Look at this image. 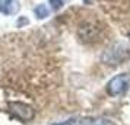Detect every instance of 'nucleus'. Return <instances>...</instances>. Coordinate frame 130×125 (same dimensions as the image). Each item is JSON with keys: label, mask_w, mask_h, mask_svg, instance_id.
Wrapping results in <instances>:
<instances>
[{"label": "nucleus", "mask_w": 130, "mask_h": 125, "mask_svg": "<svg viewBox=\"0 0 130 125\" xmlns=\"http://www.w3.org/2000/svg\"><path fill=\"white\" fill-rule=\"evenodd\" d=\"M102 61L111 66H117V64H123L126 60L130 58V49L123 44H114L110 48H107L104 54H102Z\"/></svg>", "instance_id": "f257e3e1"}, {"label": "nucleus", "mask_w": 130, "mask_h": 125, "mask_svg": "<svg viewBox=\"0 0 130 125\" xmlns=\"http://www.w3.org/2000/svg\"><path fill=\"white\" fill-rule=\"evenodd\" d=\"M130 89V73H121L117 74L105 84L107 95L117 97L120 95H124Z\"/></svg>", "instance_id": "f03ea898"}, {"label": "nucleus", "mask_w": 130, "mask_h": 125, "mask_svg": "<svg viewBox=\"0 0 130 125\" xmlns=\"http://www.w3.org/2000/svg\"><path fill=\"white\" fill-rule=\"evenodd\" d=\"M9 111L15 118L21 119L24 122H28L34 118V109L26 105V103H22V102H9Z\"/></svg>", "instance_id": "7ed1b4c3"}, {"label": "nucleus", "mask_w": 130, "mask_h": 125, "mask_svg": "<svg viewBox=\"0 0 130 125\" xmlns=\"http://www.w3.org/2000/svg\"><path fill=\"white\" fill-rule=\"evenodd\" d=\"M18 0H0V12L3 15H15L19 12Z\"/></svg>", "instance_id": "20e7f679"}, {"label": "nucleus", "mask_w": 130, "mask_h": 125, "mask_svg": "<svg viewBox=\"0 0 130 125\" xmlns=\"http://www.w3.org/2000/svg\"><path fill=\"white\" fill-rule=\"evenodd\" d=\"M34 13H35L37 19H45L50 15V10L47 9L45 5H38V6L34 9Z\"/></svg>", "instance_id": "39448f33"}, {"label": "nucleus", "mask_w": 130, "mask_h": 125, "mask_svg": "<svg viewBox=\"0 0 130 125\" xmlns=\"http://www.w3.org/2000/svg\"><path fill=\"white\" fill-rule=\"evenodd\" d=\"M48 2H50V5L54 10H60L64 5V0H48Z\"/></svg>", "instance_id": "423d86ee"}, {"label": "nucleus", "mask_w": 130, "mask_h": 125, "mask_svg": "<svg viewBox=\"0 0 130 125\" xmlns=\"http://www.w3.org/2000/svg\"><path fill=\"white\" fill-rule=\"evenodd\" d=\"M79 125H96V119H82V121H79Z\"/></svg>", "instance_id": "0eeeda50"}, {"label": "nucleus", "mask_w": 130, "mask_h": 125, "mask_svg": "<svg viewBox=\"0 0 130 125\" xmlns=\"http://www.w3.org/2000/svg\"><path fill=\"white\" fill-rule=\"evenodd\" d=\"M73 124H75V118H69L66 121H61V122H56L53 125H73Z\"/></svg>", "instance_id": "6e6552de"}, {"label": "nucleus", "mask_w": 130, "mask_h": 125, "mask_svg": "<svg viewBox=\"0 0 130 125\" xmlns=\"http://www.w3.org/2000/svg\"><path fill=\"white\" fill-rule=\"evenodd\" d=\"M96 125H116L110 119H96Z\"/></svg>", "instance_id": "1a4fd4ad"}, {"label": "nucleus", "mask_w": 130, "mask_h": 125, "mask_svg": "<svg viewBox=\"0 0 130 125\" xmlns=\"http://www.w3.org/2000/svg\"><path fill=\"white\" fill-rule=\"evenodd\" d=\"M26 23H28V20H26V19H22V18H21V19H19V20H18V26H21V25H26Z\"/></svg>", "instance_id": "9d476101"}, {"label": "nucleus", "mask_w": 130, "mask_h": 125, "mask_svg": "<svg viewBox=\"0 0 130 125\" xmlns=\"http://www.w3.org/2000/svg\"><path fill=\"white\" fill-rule=\"evenodd\" d=\"M129 39H130V32H129Z\"/></svg>", "instance_id": "9b49d317"}]
</instances>
